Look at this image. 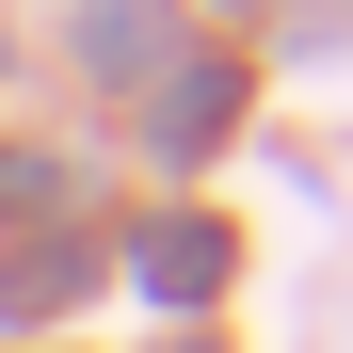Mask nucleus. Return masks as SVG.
Masks as SVG:
<instances>
[{
    "label": "nucleus",
    "mask_w": 353,
    "mask_h": 353,
    "mask_svg": "<svg viewBox=\"0 0 353 353\" xmlns=\"http://www.w3.org/2000/svg\"><path fill=\"white\" fill-rule=\"evenodd\" d=\"M209 273H225V225H161V241H145V289H176V305H193Z\"/></svg>",
    "instance_id": "f257e3e1"
}]
</instances>
